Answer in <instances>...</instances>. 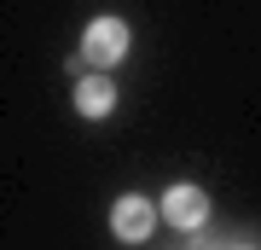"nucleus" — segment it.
<instances>
[{
	"label": "nucleus",
	"instance_id": "obj_1",
	"mask_svg": "<svg viewBox=\"0 0 261 250\" xmlns=\"http://www.w3.org/2000/svg\"><path fill=\"white\" fill-rule=\"evenodd\" d=\"M82 58H87L93 70L122 64V58H128V24H122V18H93L87 35H82Z\"/></svg>",
	"mask_w": 261,
	"mask_h": 250
},
{
	"label": "nucleus",
	"instance_id": "obj_2",
	"mask_svg": "<svg viewBox=\"0 0 261 250\" xmlns=\"http://www.w3.org/2000/svg\"><path fill=\"white\" fill-rule=\"evenodd\" d=\"M163 221V204H151V198H140V192H122L116 198V210H111V233L122 244H140V239H151V227Z\"/></svg>",
	"mask_w": 261,
	"mask_h": 250
},
{
	"label": "nucleus",
	"instance_id": "obj_3",
	"mask_svg": "<svg viewBox=\"0 0 261 250\" xmlns=\"http://www.w3.org/2000/svg\"><path fill=\"white\" fill-rule=\"evenodd\" d=\"M163 221L180 227V233H197L209 221V192H203V186H186V180L168 186V192H163Z\"/></svg>",
	"mask_w": 261,
	"mask_h": 250
},
{
	"label": "nucleus",
	"instance_id": "obj_4",
	"mask_svg": "<svg viewBox=\"0 0 261 250\" xmlns=\"http://www.w3.org/2000/svg\"><path fill=\"white\" fill-rule=\"evenodd\" d=\"M111 105H116V87H111L105 70L75 82V111H82V117H111Z\"/></svg>",
	"mask_w": 261,
	"mask_h": 250
}]
</instances>
